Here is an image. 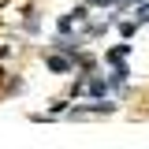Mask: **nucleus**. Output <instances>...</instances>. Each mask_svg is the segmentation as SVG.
Returning a JSON list of instances; mask_svg holds the SVG:
<instances>
[{
    "instance_id": "f257e3e1",
    "label": "nucleus",
    "mask_w": 149,
    "mask_h": 149,
    "mask_svg": "<svg viewBox=\"0 0 149 149\" xmlns=\"http://www.w3.org/2000/svg\"><path fill=\"white\" fill-rule=\"evenodd\" d=\"M108 112H116V104H108V101H90V104H74L71 116H108Z\"/></svg>"
},
{
    "instance_id": "f03ea898",
    "label": "nucleus",
    "mask_w": 149,
    "mask_h": 149,
    "mask_svg": "<svg viewBox=\"0 0 149 149\" xmlns=\"http://www.w3.org/2000/svg\"><path fill=\"white\" fill-rule=\"evenodd\" d=\"M130 52V45H116V49H108V52H104V60H108V63H123V56Z\"/></svg>"
},
{
    "instance_id": "7ed1b4c3",
    "label": "nucleus",
    "mask_w": 149,
    "mask_h": 149,
    "mask_svg": "<svg viewBox=\"0 0 149 149\" xmlns=\"http://www.w3.org/2000/svg\"><path fill=\"white\" fill-rule=\"evenodd\" d=\"M45 63H49V67H52V71H67V67H71V63H67V60H63V56H49V60H45Z\"/></svg>"
},
{
    "instance_id": "20e7f679",
    "label": "nucleus",
    "mask_w": 149,
    "mask_h": 149,
    "mask_svg": "<svg viewBox=\"0 0 149 149\" xmlns=\"http://www.w3.org/2000/svg\"><path fill=\"white\" fill-rule=\"evenodd\" d=\"M86 90H90L93 97H101V93L108 90V82H101V78H90V86H86Z\"/></svg>"
},
{
    "instance_id": "39448f33",
    "label": "nucleus",
    "mask_w": 149,
    "mask_h": 149,
    "mask_svg": "<svg viewBox=\"0 0 149 149\" xmlns=\"http://www.w3.org/2000/svg\"><path fill=\"white\" fill-rule=\"evenodd\" d=\"M138 26H142L138 19H134V22H119V34H123V37H134V30H138Z\"/></svg>"
},
{
    "instance_id": "423d86ee",
    "label": "nucleus",
    "mask_w": 149,
    "mask_h": 149,
    "mask_svg": "<svg viewBox=\"0 0 149 149\" xmlns=\"http://www.w3.org/2000/svg\"><path fill=\"white\" fill-rule=\"evenodd\" d=\"M74 22H78V19H74V11H71V15H60V34H67Z\"/></svg>"
},
{
    "instance_id": "0eeeda50",
    "label": "nucleus",
    "mask_w": 149,
    "mask_h": 149,
    "mask_svg": "<svg viewBox=\"0 0 149 149\" xmlns=\"http://www.w3.org/2000/svg\"><path fill=\"white\" fill-rule=\"evenodd\" d=\"M90 4H112V0H90Z\"/></svg>"
}]
</instances>
